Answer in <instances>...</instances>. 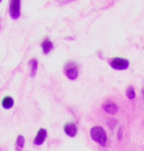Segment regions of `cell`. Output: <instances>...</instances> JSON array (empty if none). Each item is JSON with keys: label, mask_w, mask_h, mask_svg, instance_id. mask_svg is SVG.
<instances>
[{"label": "cell", "mask_w": 144, "mask_h": 151, "mask_svg": "<svg viewBox=\"0 0 144 151\" xmlns=\"http://www.w3.org/2000/svg\"><path fill=\"white\" fill-rule=\"evenodd\" d=\"M65 76L71 79V80H75L78 78V69L75 64L72 62L67 63V67H65Z\"/></svg>", "instance_id": "277c9868"}, {"label": "cell", "mask_w": 144, "mask_h": 151, "mask_svg": "<svg viewBox=\"0 0 144 151\" xmlns=\"http://www.w3.org/2000/svg\"><path fill=\"white\" fill-rule=\"evenodd\" d=\"M90 135L91 139L98 142L101 147H105L107 143V134L106 131L101 127V126H94L91 130H90Z\"/></svg>", "instance_id": "6da1fadb"}, {"label": "cell", "mask_w": 144, "mask_h": 151, "mask_svg": "<svg viewBox=\"0 0 144 151\" xmlns=\"http://www.w3.org/2000/svg\"><path fill=\"white\" fill-rule=\"evenodd\" d=\"M64 132L65 134H68L69 137L73 138L77 134V126H75V123H68L64 125Z\"/></svg>", "instance_id": "52a82bcc"}, {"label": "cell", "mask_w": 144, "mask_h": 151, "mask_svg": "<svg viewBox=\"0 0 144 151\" xmlns=\"http://www.w3.org/2000/svg\"><path fill=\"white\" fill-rule=\"evenodd\" d=\"M46 134H47L46 130H45V129H41L37 132V135L34 139V145H43L44 141H45V138H46Z\"/></svg>", "instance_id": "5b68a950"}, {"label": "cell", "mask_w": 144, "mask_h": 151, "mask_svg": "<svg viewBox=\"0 0 144 151\" xmlns=\"http://www.w3.org/2000/svg\"><path fill=\"white\" fill-rule=\"evenodd\" d=\"M116 124H117V121L116 120H114V119H109V120H108V125L110 126L112 129H114Z\"/></svg>", "instance_id": "4fadbf2b"}, {"label": "cell", "mask_w": 144, "mask_h": 151, "mask_svg": "<svg viewBox=\"0 0 144 151\" xmlns=\"http://www.w3.org/2000/svg\"><path fill=\"white\" fill-rule=\"evenodd\" d=\"M13 106H14V99L11 98V97L7 96V97H5V98L2 99V107H4V108L10 109Z\"/></svg>", "instance_id": "9c48e42d"}, {"label": "cell", "mask_w": 144, "mask_h": 151, "mask_svg": "<svg viewBox=\"0 0 144 151\" xmlns=\"http://www.w3.org/2000/svg\"><path fill=\"white\" fill-rule=\"evenodd\" d=\"M29 65H31V76L35 77L36 75V70H37V61L35 59H33L29 61Z\"/></svg>", "instance_id": "30bf717a"}, {"label": "cell", "mask_w": 144, "mask_h": 151, "mask_svg": "<svg viewBox=\"0 0 144 151\" xmlns=\"http://www.w3.org/2000/svg\"><path fill=\"white\" fill-rule=\"evenodd\" d=\"M0 2H1V1H0Z\"/></svg>", "instance_id": "9a60e30c"}, {"label": "cell", "mask_w": 144, "mask_h": 151, "mask_svg": "<svg viewBox=\"0 0 144 151\" xmlns=\"http://www.w3.org/2000/svg\"><path fill=\"white\" fill-rule=\"evenodd\" d=\"M102 108L106 111L107 113H110V114H115L117 111H118V107H117V105H116V104H115L114 101H112L105 103V104L102 105Z\"/></svg>", "instance_id": "8992f818"}, {"label": "cell", "mask_w": 144, "mask_h": 151, "mask_svg": "<svg viewBox=\"0 0 144 151\" xmlns=\"http://www.w3.org/2000/svg\"><path fill=\"white\" fill-rule=\"evenodd\" d=\"M126 95H127V97L130 98V99H134L135 98V90H134V87H132L130 86L127 90H126Z\"/></svg>", "instance_id": "8fae6325"}, {"label": "cell", "mask_w": 144, "mask_h": 151, "mask_svg": "<svg viewBox=\"0 0 144 151\" xmlns=\"http://www.w3.org/2000/svg\"><path fill=\"white\" fill-rule=\"evenodd\" d=\"M9 14H10V17L13 19L19 18V16H20V1L15 0V1H11V2H10Z\"/></svg>", "instance_id": "3957f363"}, {"label": "cell", "mask_w": 144, "mask_h": 151, "mask_svg": "<svg viewBox=\"0 0 144 151\" xmlns=\"http://www.w3.org/2000/svg\"><path fill=\"white\" fill-rule=\"evenodd\" d=\"M128 65H130L128 60L122 59V58H115L110 62V67L116 70H125L128 68Z\"/></svg>", "instance_id": "7a4b0ae2"}, {"label": "cell", "mask_w": 144, "mask_h": 151, "mask_svg": "<svg viewBox=\"0 0 144 151\" xmlns=\"http://www.w3.org/2000/svg\"><path fill=\"white\" fill-rule=\"evenodd\" d=\"M42 49H43L44 54H47V53L53 49V44H52V42H51L50 40L43 41V43H42Z\"/></svg>", "instance_id": "ba28073f"}, {"label": "cell", "mask_w": 144, "mask_h": 151, "mask_svg": "<svg viewBox=\"0 0 144 151\" xmlns=\"http://www.w3.org/2000/svg\"><path fill=\"white\" fill-rule=\"evenodd\" d=\"M118 139L119 140H122V127L119 129V131H118Z\"/></svg>", "instance_id": "5bb4252c"}, {"label": "cell", "mask_w": 144, "mask_h": 151, "mask_svg": "<svg viewBox=\"0 0 144 151\" xmlns=\"http://www.w3.org/2000/svg\"><path fill=\"white\" fill-rule=\"evenodd\" d=\"M16 145L18 147V149H21L24 145H25V139L23 135H18V138H17V141H16Z\"/></svg>", "instance_id": "7c38bea8"}]
</instances>
